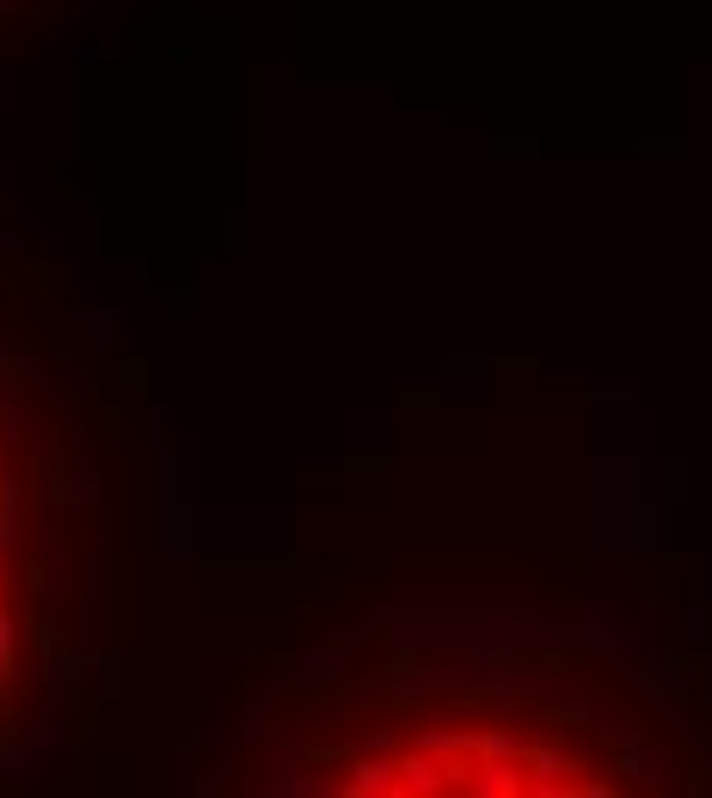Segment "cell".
I'll list each match as a JSON object with an SVG mask.
<instances>
[{
	"instance_id": "cell-1",
	"label": "cell",
	"mask_w": 712,
	"mask_h": 798,
	"mask_svg": "<svg viewBox=\"0 0 712 798\" xmlns=\"http://www.w3.org/2000/svg\"><path fill=\"white\" fill-rule=\"evenodd\" d=\"M19 479H13V437L0 412V718L13 713V688L26 669V614H19Z\"/></svg>"
}]
</instances>
